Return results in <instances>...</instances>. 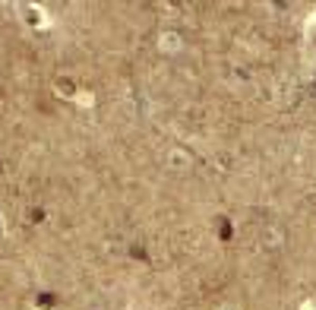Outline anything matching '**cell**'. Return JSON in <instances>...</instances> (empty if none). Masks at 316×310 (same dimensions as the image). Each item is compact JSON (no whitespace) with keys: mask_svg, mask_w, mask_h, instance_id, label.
Segmentation results:
<instances>
[]
</instances>
